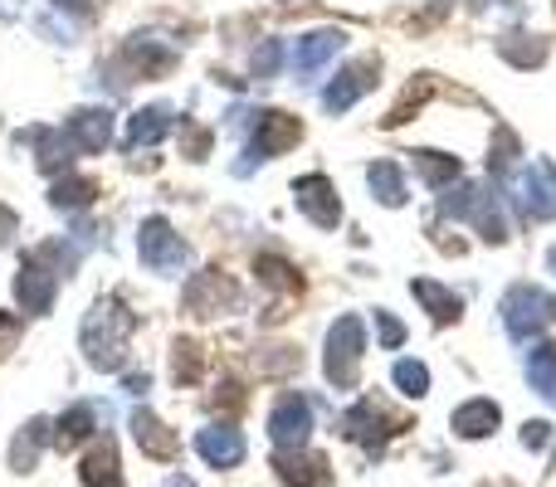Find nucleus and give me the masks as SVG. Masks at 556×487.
Instances as JSON below:
<instances>
[{
  "label": "nucleus",
  "mask_w": 556,
  "mask_h": 487,
  "mask_svg": "<svg viewBox=\"0 0 556 487\" xmlns=\"http://www.w3.org/2000/svg\"><path fill=\"white\" fill-rule=\"evenodd\" d=\"M93 195H98V185L93 181H84V176H59L54 181V191H49V201L59 205V210H88L93 205Z\"/></svg>",
  "instance_id": "obj_29"
},
{
  "label": "nucleus",
  "mask_w": 556,
  "mask_h": 487,
  "mask_svg": "<svg viewBox=\"0 0 556 487\" xmlns=\"http://www.w3.org/2000/svg\"><path fill=\"white\" fill-rule=\"evenodd\" d=\"M547 439H552V424L547 420H528V424H522V444H528V449H547Z\"/></svg>",
  "instance_id": "obj_37"
},
{
  "label": "nucleus",
  "mask_w": 556,
  "mask_h": 487,
  "mask_svg": "<svg viewBox=\"0 0 556 487\" xmlns=\"http://www.w3.org/2000/svg\"><path fill=\"white\" fill-rule=\"evenodd\" d=\"M123 59L142 78H156V74H172V64L181 54H176V44H166V39H156V35H132L127 39V49H123Z\"/></svg>",
  "instance_id": "obj_17"
},
{
  "label": "nucleus",
  "mask_w": 556,
  "mask_h": 487,
  "mask_svg": "<svg viewBox=\"0 0 556 487\" xmlns=\"http://www.w3.org/2000/svg\"><path fill=\"white\" fill-rule=\"evenodd\" d=\"M172 127H176L172 107L152 103V107H142V113H132V123H127V146H152V142H162Z\"/></svg>",
  "instance_id": "obj_25"
},
{
  "label": "nucleus",
  "mask_w": 556,
  "mask_h": 487,
  "mask_svg": "<svg viewBox=\"0 0 556 487\" xmlns=\"http://www.w3.org/2000/svg\"><path fill=\"white\" fill-rule=\"evenodd\" d=\"M195 453H201L211 469H240L244 463V434L235 424H211V430L195 434Z\"/></svg>",
  "instance_id": "obj_14"
},
{
  "label": "nucleus",
  "mask_w": 556,
  "mask_h": 487,
  "mask_svg": "<svg viewBox=\"0 0 556 487\" xmlns=\"http://www.w3.org/2000/svg\"><path fill=\"white\" fill-rule=\"evenodd\" d=\"M181 132H186V156L201 162V156L211 152V132H205V127H191V123H181Z\"/></svg>",
  "instance_id": "obj_36"
},
{
  "label": "nucleus",
  "mask_w": 556,
  "mask_h": 487,
  "mask_svg": "<svg viewBox=\"0 0 556 487\" xmlns=\"http://www.w3.org/2000/svg\"><path fill=\"white\" fill-rule=\"evenodd\" d=\"M376 336H381V351H395V346L405 342V326L395 322L386 307H376Z\"/></svg>",
  "instance_id": "obj_34"
},
{
  "label": "nucleus",
  "mask_w": 556,
  "mask_h": 487,
  "mask_svg": "<svg viewBox=\"0 0 556 487\" xmlns=\"http://www.w3.org/2000/svg\"><path fill=\"white\" fill-rule=\"evenodd\" d=\"M337 430H342L346 439L366 444V449L376 453V449H381V439H386V434H401V430H405V420H395V414H386V405L366 395V400H356L352 410H346L342 420H337Z\"/></svg>",
  "instance_id": "obj_7"
},
{
  "label": "nucleus",
  "mask_w": 556,
  "mask_h": 487,
  "mask_svg": "<svg viewBox=\"0 0 556 487\" xmlns=\"http://www.w3.org/2000/svg\"><path fill=\"white\" fill-rule=\"evenodd\" d=\"M132 439H137V449H142L147 459H156V463H172L176 453H181V439H176V434L166 430L152 410H137L132 414Z\"/></svg>",
  "instance_id": "obj_18"
},
{
  "label": "nucleus",
  "mask_w": 556,
  "mask_h": 487,
  "mask_svg": "<svg viewBox=\"0 0 556 487\" xmlns=\"http://www.w3.org/2000/svg\"><path fill=\"white\" fill-rule=\"evenodd\" d=\"M20 142H35V152H39L35 162L45 166V171H68V166H74V152H78V146L68 142L64 127H59V132L54 127H35V132L20 137Z\"/></svg>",
  "instance_id": "obj_21"
},
{
  "label": "nucleus",
  "mask_w": 556,
  "mask_h": 487,
  "mask_svg": "<svg viewBox=\"0 0 556 487\" xmlns=\"http://www.w3.org/2000/svg\"><path fill=\"white\" fill-rule=\"evenodd\" d=\"M137 254H142V264L152 268V273H162V278H176V273L186 268V244H181V234H176L172 225L162 220V215L142 220V230H137Z\"/></svg>",
  "instance_id": "obj_5"
},
{
  "label": "nucleus",
  "mask_w": 556,
  "mask_h": 487,
  "mask_svg": "<svg viewBox=\"0 0 556 487\" xmlns=\"http://www.w3.org/2000/svg\"><path fill=\"white\" fill-rule=\"evenodd\" d=\"M513 205L522 210V220H556V166L547 156L528 162L513 181Z\"/></svg>",
  "instance_id": "obj_4"
},
{
  "label": "nucleus",
  "mask_w": 556,
  "mask_h": 487,
  "mask_svg": "<svg viewBox=\"0 0 556 487\" xmlns=\"http://www.w3.org/2000/svg\"><path fill=\"white\" fill-rule=\"evenodd\" d=\"M528 381L542 400L556 405V342H538L528 351Z\"/></svg>",
  "instance_id": "obj_26"
},
{
  "label": "nucleus",
  "mask_w": 556,
  "mask_h": 487,
  "mask_svg": "<svg viewBox=\"0 0 556 487\" xmlns=\"http://www.w3.org/2000/svg\"><path fill=\"white\" fill-rule=\"evenodd\" d=\"M498 54L508 59V64H518V68H532V64H542V59H547V44H542V39H532V35H503L498 39Z\"/></svg>",
  "instance_id": "obj_30"
},
{
  "label": "nucleus",
  "mask_w": 556,
  "mask_h": 487,
  "mask_svg": "<svg viewBox=\"0 0 556 487\" xmlns=\"http://www.w3.org/2000/svg\"><path fill=\"white\" fill-rule=\"evenodd\" d=\"M15 336H20V322H15V317H0V351H5Z\"/></svg>",
  "instance_id": "obj_39"
},
{
  "label": "nucleus",
  "mask_w": 556,
  "mask_h": 487,
  "mask_svg": "<svg viewBox=\"0 0 556 487\" xmlns=\"http://www.w3.org/2000/svg\"><path fill=\"white\" fill-rule=\"evenodd\" d=\"M366 181H371V191H376V201L381 205H391V210H401L405 205V176H401V166L395 162H371L366 166Z\"/></svg>",
  "instance_id": "obj_27"
},
{
  "label": "nucleus",
  "mask_w": 556,
  "mask_h": 487,
  "mask_svg": "<svg viewBox=\"0 0 556 487\" xmlns=\"http://www.w3.org/2000/svg\"><path fill=\"white\" fill-rule=\"evenodd\" d=\"M415 171H420L425 185L444 191V185L459 181V156H444V152H415Z\"/></svg>",
  "instance_id": "obj_28"
},
{
  "label": "nucleus",
  "mask_w": 556,
  "mask_h": 487,
  "mask_svg": "<svg viewBox=\"0 0 556 487\" xmlns=\"http://www.w3.org/2000/svg\"><path fill=\"white\" fill-rule=\"evenodd\" d=\"M172 375H176V385H191L195 375H201V346H195V342H176Z\"/></svg>",
  "instance_id": "obj_32"
},
{
  "label": "nucleus",
  "mask_w": 556,
  "mask_h": 487,
  "mask_svg": "<svg viewBox=\"0 0 556 487\" xmlns=\"http://www.w3.org/2000/svg\"><path fill=\"white\" fill-rule=\"evenodd\" d=\"M498 420H503V410L493 400H464L459 410L450 414V424H454V434H459V439H489L493 430H498Z\"/></svg>",
  "instance_id": "obj_20"
},
{
  "label": "nucleus",
  "mask_w": 556,
  "mask_h": 487,
  "mask_svg": "<svg viewBox=\"0 0 556 487\" xmlns=\"http://www.w3.org/2000/svg\"><path fill=\"white\" fill-rule=\"evenodd\" d=\"M391 381L401 385V395H410V400H425V395H430V371H425L420 361H395Z\"/></svg>",
  "instance_id": "obj_31"
},
{
  "label": "nucleus",
  "mask_w": 556,
  "mask_h": 487,
  "mask_svg": "<svg viewBox=\"0 0 556 487\" xmlns=\"http://www.w3.org/2000/svg\"><path fill=\"white\" fill-rule=\"evenodd\" d=\"M166 487H195L191 478H181V473H176V478H166Z\"/></svg>",
  "instance_id": "obj_41"
},
{
  "label": "nucleus",
  "mask_w": 556,
  "mask_h": 487,
  "mask_svg": "<svg viewBox=\"0 0 556 487\" xmlns=\"http://www.w3.org/2000/svg\"><path fill=\"white\" fill-rule=\"evenodd\" d=\"M362 351H366L362 317H337V326L327 332V381H332L337 390H352V385H356Z\"/></svg>",
  "instance_id": "obj_3"
},
{
  "label": "nucleus",
  "mask_w": 556,
  "mask_h": 487,
  "mask_svg": "<svg viewBox=\"0 0 556 487\" xmlns=\"http://www.w3.org/2000/svg\"><path fill=\"white\" fill-rule=\"evenodd\" d=\"M547 322H556V297L532 283H518L503 293V326L513 342H532Z\"/></svg>",
  "instance_id": "obj_2"
},
{
  "label": "nucleus",
  "mask_w": 556,
  "mask_h": 487,
  "mask_svg": "<svg viewBox=\"0 0 556 487\" xmlns=\"http://www.w3.org/2000/svg\"><path fill=\"white\" fill-rule=\"evenodd\" d=\"M132 332H137V317L123 307V297H98L93 312L84 317V332H78L88 366H93V371H103V375L123 371Z\"/></svg>",
  "instance_id": "obj_1"
},
{
  "label": "nucleus",
  "mask_w": 556,
  "mask_h": 487,
  "mask_svg": "<svg viewBox=\"0 0 556 487\" xmlns=\"http://www.w3.org/2000/svg\"><path fill=\"white\" fill-rule=\"evenodd\" d=\"M54 293H59V268H49V258L29 254L25 268H20V278H15L20 307H25L29 317H45L49 307H54Z\"/></svg>",
  "instance_id": "obj_9"
},
{
  "label": "nucleus",
  "mask_w": 556,
  "mask_h": 487,
  "mask_svg": "<svg viewBox=\"0 0 556 487\" xmlns=\"http://www.w3.org/2000/svg\"><path fill=\"white\" fill-rule=\"evenodd\" d=\"M547 268H552V273H556V248H552V254H547Z\"/></svg>",
  "instance_id": "obj_42"
},
{
  "label": "nucleus",
  "mask_w": 556,
  "mask_h": 487,
  "mask_svg": "<svg viewBox=\"0 0 556 487\" xmlns=\"http://www.w3.org/2000/svg\"><path fill=\"white\" fill-rule=\"evenodd\" d=\"M147 390H152V375H147V371L127 375V395H147Z\"/></svg>",
  "instance_id": "obj_38"
},
{
  "label": "nucleus",
  "mask_w": 556,
  "mask_h": 487,
  "mask_svg": "<svg viewBox=\"0 0 556 487\" xmlns=\"http://www.w3.org/2000/svg\"><path fill=\"white\" fill-rule=\"evenodd\" d=\"M303 137V123L298 117H288V113H260V132H254V142H250V152H244V162L235 166V176H250L254 166H264V162H274L278 152H288V146Z\"/></svg>",
  "instance_id": "obj_6"
},
{
  "label": "nucleus",
  "mask_w": 556,
  "mask_h": 487,
  "mask_svg": "<svg viewBox=\"0 0 556 487\" xmlns=\"http://www.w3.org/2000/svg\"><path fill=\"white\" fill-rule=\"evenodd\" d=\"M293 201L298 210L307 215V220L317 225V230H337V220H342V201H337V185L327 181V176H303V181L293 185Z\"/></svg>",
  "instance_id": "obj_11"
},
{
  "label": "nucleus",
  "mask_w": 556,
  "mask_h": 487,
  "mask_svg": "<svg viewBox=\"0 0 556 487\" xmlns=\"http://www.w3.org/2000/svg\"><path fill=\"white\" fill-rule=\"evenodd\" d=\"M59 10H74V15H93V0H54Z\"/></svg>",
  "instance_id": "obj_40"
},
{
  "label": "nucleus",
  "mask_w": 556,
  "mask_h": 487,
  "mask_svg": "<svg viewBox=\"0 0 556 487\" xmlns=\"http://www.w3.org/2000/svg\"><path fill=\"white\" fill-rule=\"evenodd\" d=\"M235 303H240L235 283L225 273H215V268H205V273H195L191 283H186V307H191L195 317H215L220 307H235Z\"/></svg>",
  "instance_id": "obj_13"
},
{
  "label": "nucleus",
  "mask_w": 556,
  "mask_h": 487,
  "mask_svg": "<svg viewBox=\"0 0 556 487\" xmlns=\"http://www.w3.org/2000/svg\"><path fill=\"white\" fill-rule=\"evenodd\" d=\"M410 293L425 303V312L434 317V322H459V312H464V297L459 293H450L444 283H434V278H415L410 283Z\"/></svg>",
  "instance_id": "obj_24"
},
{
  "label": "nucleus",
  "mask_w": 556,
  "mask_h": 487,
  "mask_svg": "<svg viewBox=\"0 0 556 487\" xmlns=\"http://www.w3.org/2000/svg\"><path fill=\"white\" fill-rule=\"evenodd\" d=\"M260 273H264V283L269 287H293L298 283L293 268H288L283 258H274V254H260Z\"/></svg>",
  "instance_id": "obj_35"
},
{
  "label": "nucleus",
  "mask_w": 556,
  "mask_h": 487,
  "mask_svg": "<svg viewBox=\"0 0 556 487\" xmlns=\"http://www.w3.org/2000/svg\"><path fill=\"white\" fill-rule=\"evenodd\" d=\"M307 434H313V400L298 390L278 395L274 414H269V439L278 444V449H303Z\"/></svg>",
  "instance_id": "obj_8"
},
{
  "label": "nucleus",
  "mask_w": 556,
  "mask_h": 487,
  "mask_svg": "<svg viewBox=\"0 0 556 487\" xmlns=\"http://www.w3.org/2000/svg\"><path fill=\"white\" fill-rule=\"evenodd\" d=\"M64 132H68V142L78 146V152H103L108 142H113V113L108 107H78V113H68V123H64Z\"/></svg>",
  "instance_id": "obj_15"
},
{
  "label": "nucleus",
  "mask_w": 556,
  "mask_h": 487,
  "mask_svg": "<svg viewBox=\"0 0 556 487\" xmlns=\"http://www.w3.org/2000/svg\"><path fill=\"white\" fill-rule=\"evenodd\" d=\"M278 64H283V44H278V39H264V44L254 49V74H260V78H274Z\"/></svg>",
  "instance_id": "obj_33"
},
{
  "label": "nucleus",
  "mask_w": 556,
  "mask_h": 487,
  "mask_svg": "<svg viewBox=\"0 0 556 487\" xmlns=\"http://www.w3.org/2000/svg\"><path fill=\"white\" fill-rule=\"evenodd\" d=\"M342 44H346L342 29H313V35L298 39L293 54H288V64H293V74H298V84H307V78L323 74V68L332 64L337 54H342Z\"/></svg>",
  "instance_id": "obj_10"
},
{
  "label": "nucleus",
  "mask_w": 556,
  "mask_h": 487,
  "mask_svg": "<svg viewBox=\"0 0 556 487\" xmlns=\"http://www.w3.org/2000/svg\"><path fill=\"white\" fill-rule=\"evenodd\" d=\"M376 74H381V64L376 59H362V64H346L342 74L327 84V93H323V107L327 113H346V107L356 103L362 93H371L376 88Z\"/></svg>",
  "instance_id": "obj_12"
},
{
  "label": "nucleus",
  "mask_w": 556,
  "mask_h": 487,
  "mask_svg": "<svg viewBox=\"0 0 556 487\" xmlns=\"http://www.w3.org/2000/svg\"><path fill=\"white\" fill-rule=\"evenodd\" d=\"M93 430H98V405L78 400V405H68V410L54 420V444H59V449H74V444H84Z\"/></svg>",
  "instance_id": "obj_23"
},
{
  "label": "nucleus",
  "mask_w": 556,
  "mask_h": 487,
  "mask_svg": "<svg viewBox=\"0 0 556 487\" xmlns=\"http://www.w3.org/2000/svg\"><path fill=\"white\" fill-rule=\"evenodd\" d=\"M49 439H54L49 420H29L25 430L15 434V444H10V469H15V473H35V463H39V453H45Z\"/></svg>",
  "instance_id": "obj_22"
},
{
  "label": "nucleus",
  "mask_w": 556,
  "mask_h": 487,
  "mask_svg": "<svg viewBox=\"0 0 556 487\" xmlns=\"http://www.w3.org/2000/svg\"><path fill=\"white\" fill-rule=\"evenodd\" d=\"M78 478H84V487H127L123 483V469H117V444L108 439V434L84 453V469H78Z\"/></svg>",
  "instance_id": "obj_19"
},
{
  "label": "nucleus",
  "mask_w": 556,
  "mask_h": 487,
  "mask_svg": "<svg viewBox=\"0 0 556 487\" xmlns=\"http://www.w3.org/2000/svg\"><path fill=\"white\" fill-rule=\"evenodd\" d=\"M274 469H278V478H283L288 487H327V483H332V473H327V459H323V453L278 449Z\"/></svg>",
  "instance_id": "obj_16"
}]
</instances>
